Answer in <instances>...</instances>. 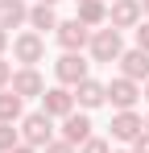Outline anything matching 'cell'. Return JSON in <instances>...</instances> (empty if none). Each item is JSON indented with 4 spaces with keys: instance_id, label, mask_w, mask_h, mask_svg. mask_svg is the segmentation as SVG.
Segmentation results:
<instances>
[{
    "instance_id": "6da1fadb",
    "label": "cell",
    "mask_w": 149,
    "mask_h": 153,
    "mask_svg": "<svg viewBox=\"0 0 149 153\" xmlns=\"http://www.w3.org/2000/svg\"><path fill=\"white\" fill-rule=\"evenodd\" d=\"M91 62H120L124 58V42H120V29H112V25H104L91 33Z\"/></svg>"
},
{
    "instance_id": "7a4b0ae2",
    "label": "cell",
    "mask_w": 149,
    "mask_h": 153,
    "mask_svg": "<svg viewBox=\"0 0 149 153\" xmlns=\"http://www.w3.org/2000/svg\"><path fill=\"white\" fill-rule=\"evenodd\" d=\"M21 141L33 145V149H46L50 141H54V116H46V112H29V116L21 120Z\"/></svg>"
},
{
    "instance_id": "3957f363",
    "label": "cell",
    "mask_w": 149,
    "mask_h": 153,
    "mask_svg": "<svg viewBox=\"0 0 149 153\" xmlns=\"http://www.w3.org/2000/svg\"><path fill=\"white\" fill-rule=\"evenodd\" d=\"M91 33H95V29H87L79 17H71V21H62V25L54 29L62 54H83V46H91Z\"/></svg>"
},
{
    "instance_id": "277c9868",
    "label": "cell",
    "mask_w": 149,
    "mask_h": 153,
    "mask_svg": "<svg viewBox=\"0 0 149 153\" xmlns=\"http://www.w3.org/2000/svg\"><path fill=\"white\" fill-rule=\"evenodd\" d=\"M13 58H17L21 66H37V62L46 58V37L33 33V29H29V33H17V37H13Z\"/></svg>"
},
{
    "instance_id": "5b68a950",
    "label": "cell",
    "mask_w": 149,
    "mask_h": 153,
    "mask_svg": "<svg viewBox=\"0 0 149 153\" xmlns=\"http://www.w3.org/2000/svg\"><path fill=\"white\" fill-rule=\"evenodd\" d=\"M87 71H91V62H87L83 54H62V58L54 62V75H58V83H62V87H71V91L83 83V79H91Z\"/></svg>"
},
{
    "instance_id": "8992f818",
    "label": "cell",
    "mask_w": 149,
    "mask_h": 153,
    "mask_svg": "<svg viewBox=\"0 0 149 153\" xmlns=\"http://www.w3.org/2000/svg\"><path fill=\"white\" fill-rule=\"evenodd\" d=\"M74 103H79L74 91L58 83V87H46V95H42V112L54 116V120H66V116H74Z\"/></svg>"
},
{
    "instance_id": "52a82bcc",
    "label": "cell",
    "mask_w": 149,
    "mask_h": 153,
    "mask_svg": "<svg viewBox=\"0 0 149 153\" xmlns=\"http://www.w3.org/2000/svg\"><path fill=\"white\" fill-rule=\"evenodd\" d=\"M137 100H141V83H133V79H124V75L108 83V103H112L116 112H133Z\"/></svg>"
},
{
    "instance_id": "ba28073f",
    "label": "cell",
    "mask_w": 149,
    "mask_h": 153,
    "mask_svg": "<svg viewBox=\"0 0 149 153\" xmlns=\"http://www.w3.org/2000/svg\"><path fill=\"white\" fill-rule=\"evenodd\" d=\"M141 21H145L141 0H112V8H108V25L112 29H137Z\"/></svg>"
},
{
    "instance_id": "9c48e42d",
    "label": "cell",
    "mask_w": 149,
    "mask_h": 153,
    "mask_svg": "<svg viewBox=\"0 0 149 153\" xmlns=\"http://www.w3.org/2000/svg\"><path fill=\"white\" fill-rule=\"evenodd\" d=\"M108 128H112V141H124V145H133V141L145 132V120H141L137 112H116Z\"/></svg>"
},
{
    "instance_id": "30bf717a",
    "label": "cell",
    "mask_w": 149,
    "mask_h": 153,
    "mask_svg": "<svg viewBox=\"0 0 149 153\" xmlns=\"http://www.w3.org/2000/svg\"><path fill=\"white\" fill-rule=\"evenodd\" d=\"M13 91H17L21 100H33V95H46V79L37 75V66H21V71L13 75Z\"/></svg>"
},
{
    "instance_id": "8fae6325",
    "label": "cell",
    "mask_w": 149,
    "mask_h": 153,
    "mask_svg": "<svg viewBox=\"0 0 149 153\" xmlns=\"http://www.w3.org/2000/svg\"><path fill=\"white\" fill-rule=\"evenodd\" d=\"M62 141H66V145H74V149L91 141V120H87V112H74V116H66V120H62Z\"/></svg>"
},
{
    "instance_id": "7c38bea8",
    "label": "cell",
    "mask_w": 149,
    "mask_h": 153,
    "mask_svg": "<svg viewBox=\"0 0 149 153\" xmlns=\"http://www.w3.org/2000/svg\"><path fill=\"white\" fill-rule=\"evenodd\" d=\"M21 25H29V4L25 0H0V29L13 33Z\"/></svg>"
},
{
    "instance_id": "4fadbf2b",
    "label": "cell",
    "mask_w": 149,
    "mask_h": 153,
    "mask_svg": "<svg viewBox=\"0 0 149 153\" xmlns=\"http://www.w3.org/2000/svg\"><path fill=\"white\" fill-rule=\"evenodd\" d=\"M74 100H79V108H83V112H91V108H99V103H108V83L83 79V83L74 87Z\"/></svg>"
},
{
    "instance_id": "5bb4252c",
    "label": "cell",
    "mask_w": 149,
    "mask_h": 153,
    "mask_svg": "<svg viewBox=\"0 0 149 153\" xmlns=\"http://www.w3.org/2000/svg\"><path fill=\"white\" fill-rule=\"evenodd\" d=\"M120 71H124V79H133V83H149V54L145 50H124Z\"/></svg>"
},
{
    "instance_id": "9a60e30c",
    "label": "cell",
    "mask_w": 149,
    "mask_h": 153,
    "mask_svg": "<svg viewBox=\"0 0 149 153\" xmlns=\"http://www.w3.org/2000/svg\"><path fill=\"white\" fill-rule=\"evenodd\" d=\"M108 8H112L108 0H83L74 17H79L87 29H104V25H108Z\"/></svg>"
},
{
    "instance_id": "2e32d148",
    "label": "cell",
    "mask_w": 149,
    "mask_h": 153,
    "mask_svg": "<svg viewBox=\"0 0 149 153\" xmlns=\"http://www.w3.org/2000/svg\"><path fill=\"white\" fill-rule=\"evenodd\" d=\"M21 95L8 87V91H0V124H21L25 120V112H21Z\"/></svg>"
},
{
    "instance_id": "e0dca14e",
    "label": "cell",
    "mask_w": 149,
    "mask_h": 153,
    "mask_svg": "<svg viewBox=\"0 0 149 153\" xmlns=\"http://www.w3.org/2000/svg\"><path fill=\"white\" fill-rule=\"evenodd\" d=\"M58 13H54V4H33L29 8V29L33 33H46V29H58Z\"/></svg>"
},
{
    "instance_id": "ac0fdd59",
    "label": "cell",
    "mask_w": 149,
    "mask_h": 153,
    "mask_svg": "<svg viewBox=\"0 0 149 153\" xmlns=\"http://www.w3.org/2000/svg\"><path fill=\"white\" fill-rule=\"evenodd\" d=\"M21 145V128H13V124H0V153H13Z\"/></svg>"
},
{
    "instance_id": "d6986e66",
    "label": "cell",
    "mask_w": 149,
    "mask_h": 153,
    "mask_svg": "<svg viewBox=\"0 0 149 153\" xmlns=\"http://www.w3.org/2000/svg\"><path fill=\"white\" fill-rule=\"evenodd\" d=\"M79 153H112V145H108L104 137H91L87 145H79Z\"/></svg>"
},
{
    "instance_id": "ffe728a7",
    "label": "cell",
    "mask_w": 149,
    "mask_h": 153,
    "mask_svg": "<svg viewBox=\"0 0 149 153\" xmlns=\"http://www.w3.org/2000/svg\"><path fill=\"white\" fill-rule=\"evenodd\" d=\"M13 75H17V71H13V62H4V58H0V91H8V87H13Z\"/></svg>"
},
{
    "instance_id": "44dd1931",
    "label": "cell",
    "mask_w": 149,
    "mask_h": 153,
    "mask_svg": "<svg viewBox=\"0 0 149 153\" xmlns=\"http://www.w3.org/2000/svg\"><path fill=\"white\" fill-rule=\"evenodd\" d=\"M133 33H137V50H145V54H149V21H141Z\"/></svg>"
},
{
    "instance_id": "7402d4cb",
    "label": "cell",
    "mask_w": 149,
    "mask_h": 153,
    "mask_svg": "<svg viewBox=\"0 0 149 153\" xmlns=\"http://www.w3.org/2000/svg\"><path fill=\"white\" fill-rule=\"evenodd\" d=\"M42 153H79V149H74V145H66V141H50Z\"/></svg>"
},
{
    "instance_id": "603a6c76",
    "label": "cell",
    "mask_w": 149,
    "mask_h": 153,
    "mask_svg": "<svg viewBox=\"0 0 149 153\" xmlns=\"http://www.w3.org/2000/svg\"><path fill=\"white\" fill-rule=\"evenodd\" d=\"M133 153H149V132H141V137L133 141Z\"/></svg>"
},
{
    "instance_id": "cb8c5ba5",
    "label": "cell",
    "mask_w": 149,
    "mask_h": 153,
    "mask_svg": "<svg viewBox=\"0 0 149 153\" xmlns=\"http://www.w3.org/2000/svg\"><path fill=\"white\" fill-rule=\"evenodd\" d=\"M8 42H13V33H4V29H0V58H4V50H8Z\"/></svg>"
},
{
    "instance_id": "d4e9b609",
    "label": "cell",
    "mask_w": 149,
    "mask_h": 153,
    "mask_svg": "<svg viewBox=\"0 0 149 153\" xmlns=\"http://www.w3.org/2000/svg\"><path fill=\"white\" fill-rule=\"evenodd\" d=\"M13 153H42V149H33V145H25V141H21V145H17Z\"/></svg>"
},
{
    "instance_id": "484cf974",
    "label": "cell",
    "mask_w": 149,
    "mask_h": 153,
    "mask_svg": "<svg viewBox=\"0 0 149 153\" xmlns=\"http://www.w3.org/2000/svg\"><path fill=\"white\" fill-rule=\"evenodd\" d=\"M141 13H145V21H149V0H141Z\"/></svg>"
},
{
    "instance_id": "4316f807",
    "label": "cell",
    "mask_w": 149,
    "mask_h": 153,
    "mask_svg": "<svg viewBox=\"0 0 149 153\" xmlns=\"http://www.w3.org/2000/svg\"><path fill=\"white\" fill-rule=\"evenodd\" d=\"M141 95H145V100H149V83H145V87H141Z\"/></svg>"
},
{
    "instance_id": "83f0119b",
    "label": "cell",
    "mask_w": 149,
    "mask_h": 153,
    "mask_svg": "<svg viewBox=\"0 0 149 153\" xmlns=\"http://www.w3.org/2000/svg\"><path fill=\"white\" fill-rule=\"evenodd\" d=\"M37 4H58V0H37Z\"/></svg>"
},
{
    "instance_id": "f1b7e54d",
    "label": "cell",
    "mask_w": 149,
    "mask_h": 153,
    "mask_svg": "<svg viewBox=\"0 0 149 153\" xmlns=\"http://www.w3.org/2000/svg\"><path fill=\"white\" fill-rule=\"evenodd\" d=\"M145 132H149V116H145Z\"/></svg>"
},
{
    "instance_id": "f546056e",
    "label": "cell",
    "mask_w": 149,
    "mask_h": 153,
    "mask_svg": "<svg viewBox=\"0 0 149 153\" xmlns=\"http://www.w3.org/2000/svg\"><path fill=\"white\" fill-rule=\"evenodd\" d=\"M116 153H133V149H116Z\"/></svg>"
},
{
    "instance_id": "4dcf8cb0",
    "label": "cell",
    "mask_w": 149,
    "mask_h": 153,
    "mask_svg": "<svg viewBox=\"0 0 149 153\" xmlns=\"http://www.w3.org/2000/svg\"><path fill=\"white\" fill-rule=\"evenodd\" d=\"M74 4H83V0H74Z\"/></svg>"
}]
</instances>
